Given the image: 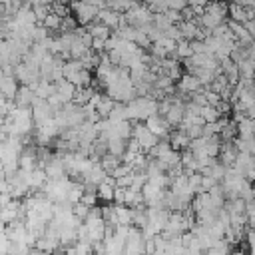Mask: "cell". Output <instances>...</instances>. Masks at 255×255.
I'll return each mask as SVG.
<instances>
[{
  "label": "cell",
  "mask_w": 255,
  "mask_h": 255,
  "mask_svg": "<svg viewBox=\"0 0 255 255\" xmlns=\"http://www.w3.org/2000/svg\"><path fill=\"white\" fill-rule=\"evenodd\" d=\"M159 110V102L149 96H137L128 104V120L129 122H145L147 118L155 116Z\"/></svg>",
  "instance_id": "cell-1"
},
{
  "label": "cell",
  "mask_w": 255,
  "mask_h": 255,
  "mask_svg": "<svg viewBox=\"0 0 255 255\" xmlns=\"http://www.w3.org/2000/svg\"><path fill=\"white\" fill-rule=\"evenodd\" d=\"M72 177H64V179H54V181H46V185H44V195L50 199V201H54V203H68V191H70V187H72ZM70 205V203H68Z\"/></svg>",
  "instance_id": "cell-2"
},
{
  "label": "cell",
  "mask_w": 255,
  "mask_h": 255,
  "mask_svg": "<svg viewBox=\"0 0 255 255\" xmlns=\"http://www.w3.org/2000/svg\"><path fill=\"white\" fill-rule=\"evenodd\" d=\"M124 16H126L128 24H131L135 28H145L153 22V12L147 8V4H141V2H135Z\"/></svg>",
  "instance_id": "cell-3"
},
{
  "label": "cell",
  "mask_w": 255,
  "mask_h": 255,
  "mask_svg": "<svg viewBox=\"0 0 255 255\" xmlns=\"http://www.w3.org/2000/svg\"><path fill=\"white\" fill-rule=\"evenodd\" d=\"M131 139H135V141L139 143V147H141V151H143V153H149V151L159 143V137H157V135H153V133L145 128V124H143V122H135V124H133Z\"/></svg>",
  "instance_id": "cell-4"
},
{
  "label": "cell",
  "mask_w": 255,
  "mask_h": 255,
  "mask_svg": "<svg viewBox=\"0 0 255 255\" xmlns=\"http://www.w3.org/2000/svg\"><path fill=\"white\" fill-rule=\"evenodd\" d=\"M70 10H72L74 18L78 20V24H82V26H90L92 22H96L98 20V12H100L96 6L86 4L82 0H72L70 2Z\"/></svg>",
  "instance_id": "cell-5"
},
{
  "label": "cell",
  "mask_w": 255,
  "mask_h": 255,
  "mask_svg": "<svg viewBox=\"0 0 255 255\" xmlns=\"http://www.w3.org/2000/svg\"><path fill=\"white\" fill-rule=\"evenodd\" d=\"M44 171H46V177H48L50 181L68 177V171H66V163H64V157H62V153H60V151L52 153V157H50V161L46 163Z\"/></svg>",
  "instance_id": "cell-6"
},
{
  "label": "cell",
  "mask_w": 255,
  "mask_h": 255,
  "mask_svg": "<svg viewBox=\"0 0 255 255\" xmlns=\"http://www.w3.org/2000/svg\"><path fill=\"white\" fill-rule=\"evenodd\" d=\"M30 110H32V118H34L36 126H40L48 120H54V116H56V110L48 104V100H40V98H36V102L32 104Z\"/></svg>",
  "instance_id": "cell-7"
},
{
  "label": "cell",
  "mask_w": 255,
  "mask_h": 255,
  "mask_svg": "<svg viewBox=\"0 0 255 255\" xmlns=\"http://www.w3.org/2000/svg\"><path fill=\"white\" fill-rule=\"evenodd\" d=\"M143 124H145V128H147L153 135H157L159 139H163V137H167V135L171 133V126H169V122H167L161 114H155V116L147 118Z\"/></svg>",
  "instance_id": "cell-8"
},
{
  "label": "cell",
  "mask_w": 255,
  "mask_h": 255,
  "mask_svg": "<svg viewBox=\"0 0 255 255\" xmlns=\"http://www.w3.org/2000/svg\"><path fill=\"white\" fill-rule=\"evenodd\" d=\"M14 76H16V80H18L22 86H34V84H36V82L42 78L38 68H32V66L24 64V62H20V64L16 66Z\"/></svg>",
  "instance_id": "cell-9"
},
{
  "label": "cell",
  "mask_w": 255,
  "mask_h": 255,
  "mask_svg": "<svg viewBox=\"0 0 255 255\" xmlns=\"http://www.w3.org/2000/svg\"><path fill=\"white\" fill-rule=\"evenodd\" d=\"M56 96L60 98L62 104H70L74 102V96H76V86L72 82H68L66 78L56 82Z\"/></svg>",
  "instance_id": "cell-10"
},
{
  "label": "cell",
  "mask_w": 255,
  "mask_h": 255,
  "mask_svg": "<svg viewBox=\"0 0 255 255\" xmlns=\"http://www.w3.org/2000/svg\"><path fill=\"white\" fill-rule=\"evenodd\" d=\"M251 18H255V16H253V12L247 10L245 6L237 4V2H231V4H229V20L239 22V24H247Z\"/></svg>",
  "instance_id": "cell-11"
},
{
  "label": "cell",
  "mask_w": 255,
  "mask_h": 255,
  "mask_svg": "<svg viewBox=\"0 0 255 255\" xmlns=\"http://www.w3.org/2000/svg\"><path fill=\"white\" fill-rule=\"evenodd\" d=\"M120 20H122V14L116 12V10H112V8H102L98 12V22H102L110 30H116L120 26Z\"/></svg>",
  "instance_id": "cell-12"
},
{
  "label": "cell",
  "mask_w": 255,
  "mask_h": 255,
  "mask_svg": "<svg viewBox=\"0 0 255 255\" xmlns=\"http://www.w3.org/2000/svg\"><path fill=\"white\" fill-rule=\"evenodd\" d=\"M237 137L239 139H255V120L243 116L237 122Z\"/></svg>",
  "instance_id": "cell-13"
},
{
  "label": "cell",
  "mask_w": 255,
  "mask_h": 255,
  "mask_svg": "<svg viewBox=\"0 0 255 255\" xmlns=\"http://www.w3.org/2000/svg\"><path fill=\"white\" fill-rule=\"evenodd\" d=\"M18 80H16V76H4L2 80H0V94L6 98V100H12L14 102V98H16V94H18Z\"/></svg>",
  "instance_id": "cell-14"
},
{
  "label": "cell",
  "mask_w": 255,
  "mask_h": 255,
  "mask_svg": "<svg viewBox=\"0 0 255 255\" xmlns=\"http://www.w3.org/2000/svg\"><path fill=\"white\" fill-rule=\"evenodd\" d=\"M36 102V94L30 86H20L18 88V94L14 98V104L18 108H32V104Z\"/></svg>",
  "instance_id": "cell-15"
},
{
  "label": "cell",
  "mask_w": 255,
  "mask_h": 255,
  "mask_svg": "<svg viewBox=\"0 0 255 255\" xmlns=\"http://www.w3.org/2000/svg\"><path fill=\"white\" fill-rule=\"evenodd\" d=\"M114 193H116V179L112 175H108L100 185H98V197L106 203L114 201Z\"/></svg>",
  "instance_id": "cell-16"
},
{
  "label": "cell",
  "mask_w": 255,
  "mask_h": 255,
  "mask_svg": "<svg viewBox=\"0 0 255 255\" xmlns=\"http://www.w3.org/2000/svg\"><path fill=\"white\" fill-rule=\"evenodd\" d=\"M32 90H34V94H36V98H40V100H48V98H52L54 94H56V84H52V82H48V80H38L34 86H30Z\"/></svg>",
  "instance_id": "cell-17"
},
{
  "label": "cell",
  "mask_w": 255,
  "mask_h": 255,
  "mask_svg": "<svg viewBox=\"0 0 255 255\" xmlns=\"http://www.w3.org/2000/svg\"><path fill=\"white\" fill-rule=\"evenodd\" d=\"M169 143H171V147L175 149V151H185V149H189V143H191V139L181 131V129H175V131H171L169 133Z\"/></svg>",
  "instance_id": "cell-18"
},
{
  "label": "cell",
  "mask_w": 255,
  "mask_h": 255,
  "mask_svg": "<svg viewBox=\"0 0 255 255\" xmlns=\"http://www.w3.org/2000/svg\"><path fill=\"white\" fill-rule=\"evenodd\" d=\"M86 30L90 32V36H92V38H100V40H108V38L114 34L108 26H104V24H102V22H98V20H96V22H92L90 26H86Z\"/></svg>",
  "instance_id": "cell-19"
},
{
  "label": "cell",
  "mask_w": 255,
  "mask_h": 255,
  "mask_svg": "<svg viewBox=\"0 0 255 255\" xmlns=\"http://www.w3.org/2000/svg\"><path fill=\"white\" fill-rule=\"evenodd\" d=\"M116 217H118V225H133V209L128 205H116Z\"/></svg>",
  "instance_id": "cell-20"
},
{
  "label": "cell",
  "mask_w": 255,
  "mask_h": 255,
  "mask_svg": "<svg viewBox=\"0 0 255 255\" xmlns=\"http://www.w3.org/2000/svg\"><path fill=\"white\" fill-rule=\"evenodd\" d=\"M237 68H239V76L241 80H255V60L251 58H245L241 62H237Z\"/></svg>",
  "instance_id": "cell-21"
},
{
  "label": "cell",
  "mask_w": 255,
  "mask_h": 255,
  "mask_svg": "<svg viewBox=\"0 0 255 255\" xmlns=\"http://www.w3.org/2000/svg\"><path fill=\"white\" fill-rule=\"evenodd\" d=\"M193 56V50H191V42H187V40H179L177 42V46H175V58L177 60H189Z\"/></svg>",
  "instance_id": "cell-22"
},
{
  "label": "cell",
  "mask_w": 255,
  "mask_h": 255,
  "mask_svg": "<svg viewBox=\"0 0 255 255\" xmlns=\"http://www.w3.org/2000/svg\"><path fill=\"white\" fill-rule=\"evenodd\" d=\"M126 147H128V139H112V141H108V153L110 155L124 157Z\"/></svg>",
  "instance_id": "cell-23"
},
{
  "label": "cell",
  "mask_w": 255,
  "mask_h": 255,
  "mask_svg": "<svg viewBox=\"0 0 255 255\" xmlns=\"http://www.w3.org/2000/svg\"><path fill=\"white\" fill-rule=\"evenodd\" d=\"M173 147H171V143L169 141H163V139H159V143L147 153V157H151V159H161L165 153H169Z\"/></svg>",
  "instance_id": "cell-24"
},
{
  "label": "cell",
  "mask_w": 255,
  "mask_h": 255,
  "mask_svg": "<svg viewBox=\"0 0 255 255\" xmlns=\"http://www.w3.org/2000/svg\"><path fill=\"white\" fill-rule=\"evenodd\" d=\"M201 118L205 124H213V122H219L221 120V114L215 106H203L201 108Z\"/></svg>",
  "instance_id": "cell-25"
},
{
  "label": "cell",
  "mask_w": 255,
  "mask_h": 255,
  "mask_svg": "<svg viewBox=\"0 0 255 255\" xmlns=\"http://www.w3.org/2000/svg\"><path fill=\"white\" fill-rule=\"evenodd\" d=\"M100 163H102V167L108 171V175H112V173L116 171V167L122 163V157H116V155H110V153H106V155L100 159Z\"/></svg>",
  "instance_id": "cell-26"
},
{
  "label": "cell",
  "mask_w": 255,
  "mask_h": 255,
  "mask_svg": "<svg viewBox=\"0 0 255 255\" xmlns=\"http://www.w3.org/2000/svg\"><path fill=\"white\" fill-rule=\"evenodd\" d=\"M108 120H112V122H124V120H128V104L116 102V106H114V110H112V114H110Z\"/></svg>",
  "instance_id": "cell-27"
},
{
  "label": "cell",
  "mask_w": 255,
  "mask_h": 255,
  "mask_svg": "<svg viewBox=\"0 0 255 255\" xmlns=\"http://www.w3.org/2000/svg\"><path fill=\"white\" fill-rule=\"evenodd\" d=\"M42 26L50 32V30H60V26H62V18L58 16V14H54V12H50L48 16H46V20L42 22Z\"/></svg>",
  "instance_id": "cell-28"
},
{
  "label": "cell",
  "mask_w": 255,
  "mask_h": 255,
  "mask_svg": "<svg viewBox=\"0 0 255 255\" xmlns=\"http://www.w3.org/2000/svg\"><path fill=\"white\" fill-rule=\"evenodd\" d=\"M10 60H12V54H10L8 42L0 38V68H4V66H12Z\"/></svg>",
  "instance_id": "cell-29"
},
{
  "label": "cell",
  "mask_w": 255,
  "mask_h": 255,
  "mask_svg": "<svg viewBox=\"0 0 255 255\" xmlns=\"http://www.w3.org/2000/svg\"><path fill=\"white\" fill-rule=\"evenodd\" d=\"M60 30H64V32H76V30H78V20L74 18V14L62 18V26H60Z\"/></svg>",
  "instance_id": "cell-30"
},
{
  "label": "cell",
  "mask_w": 255,
  "mask_h": 255,
  "mask_svg": "<svg viewBox=\"0 0 255 255\" xmlns=\"http://www.w3.org/2000/svg\"><path fill=\"white\" fill-rule=\"evenodd\" d=\"M90 209H92V207H88V205H86V203H82V201H78V203H76V205L72 207V211H74V215H76L78 219H82V221H84V219L88 217V213H90Z\"/></svg>",
  "instance_id": "cell-31"
},
{
  "label": "cell",
  "mask_w": 255,
  "mask_h": 255,
  "mask_svg": "<svg viewBox=\"0 0 255 255\" xmlns=\"http://www.w3.org/2000/svg\"><path fill=\"white\" fill-rule=\"evenodd\" d=\"M167 6H169V10L181 12V10H185V8L189 6V2H187V0H167Z\"/></svg>",
  "instance_id": "cell-32"
},
{
  "label": "cell",
  "mask_w": 255,
  "mask_h": 255,
  "mask_svg": "<svg viewBox=\"0 0 255 255\" xmlns=\"http://www.w3.org/2000/svg\"><path fill=\"white\" fill-rule=\"evenodd\" d=\"M32 8H38V6H52V0H26Z\"/></svg>",
  "instance_id": "cell-33"
},
{
  "label": "cell",
  "mask_w": 255,
  "mask_h": 255,
  "mask_svg": "<svg viewBox=\"0 0 255 255\" xmlns=\"http://www.w3.org/2000/svg\"><path fill=\"white\" fill-rule=\"evenodd\" d=\"M0 4H4V6H6V4H10V0H0Z\"/></svg>",
  "instance_id": "cell-34"
},
{
  "label": "cell",
  "mask_w": 255,
  "mask_h": 255,
  "mask_svg": "<svg viewBox=\"0 0 255 255\" xmlns=\"http://www.w3.org/2000/svg\"><path fill=\"white\" fill-rule=\"evenodd\" d=\"M253 199H255V183H253Z\"/></svg>",
  "instance_id": "cell-35"
},
{
  "label": "cell",
  "mask_w": 255,
  "mask_h": 255,
  "mask_svg": "<svg viewBox=\"0 0 255 255\" xmlns=\"http://www.w3.org/2000/svg\"><path fill=\"white\" fill-rule=\"evenodd\" d=\"M231 2H239V0H231Z\"/></svg>",
  "instance_id": "cell-36"
}]
</instances>
